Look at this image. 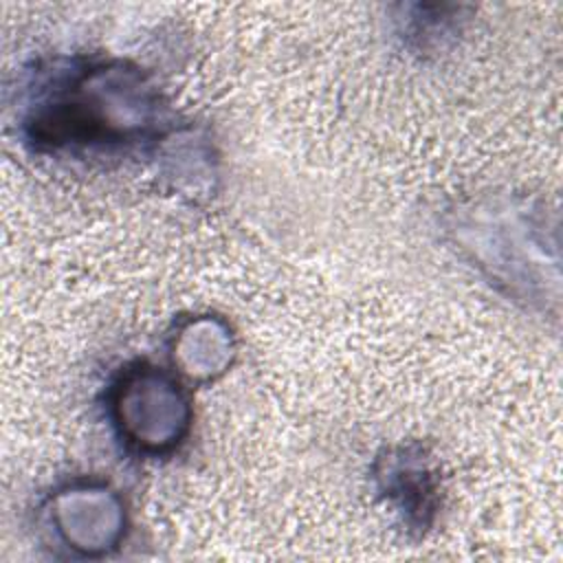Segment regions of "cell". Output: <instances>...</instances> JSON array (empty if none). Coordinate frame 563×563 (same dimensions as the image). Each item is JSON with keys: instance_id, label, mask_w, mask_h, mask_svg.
<instances>
[{"instance_id": "obj_1", "label": "cell", "mask_w": 563, "mask_h": 563, "mask_svg": "<svg viewBox=\"0 0 563 563\" xmlns=\"http://www.w3.org/2000/svg\"><path fill=\"white\" fill-rule=\"evenodd\" d=\"M165 117L156 86L125 62L55 70L26 106L24 132L42 150L130 147L154 139Z\"/></svg>"}, {"instance_id": "obj_2", "label": "cell", "mask_w": 563, "mask_h": 563, "mask_svg": "<svg viewBox=\"0 0 563 563\" xmlns=\"http://www.w3.org/2000/svg\"><path fill=\"white\" fill-rule=\"evenodd\" d=\"M453 235L468 260L515 301L548 297L545 233L532 207L486 200L455 213Z\"/></svg>"}, {"instance_id": "obj_3", "label": "cell", "mask_w": 563, "mask_h": 563, "mask_svg": "<svg viewBox=\"0 0 563 563\" xmlns=\"http://www.w3.org/2000/svg\"><path fill=\"white\" fill-rule=\"evenodd\" d=\"M110 416L119 435L145 455L174 451L191 427V402L183 385L161 367L134 363L110 389Z\"/></svg>"}, {"instance_id": "obj_4", "label": "cell", "mask_w": 563, "mask_h": 563, "mask_svg": "<svg viewBox=\"0 0 563 563\" xmlns=\"http://www.w3.org/2000/svg\"><path fill=\"white\" fill-rule=\"evenodd\" d=\"M48 519L59 541L88 559L106 556L125 537V506L106 484H70L51 497Z\"/></svg>"}, {"instance_id": "obj_5", "label": "cell", "mask_w": 563, "mask_h": 563, "mask_svg": "<svg viewBox=\"0 0 563 563\" xmlns=\"http://www.w3.org/2000/svg\"><path fill=\"white\" fill-rule=\"evenodd\" d=\"M374 479L387 504L409 530H427L438 512V477L420 446L387 449L374 466Z\"/></svg>"}, {"instance_id": "obj_6", "label": "cell", "mask_w": 563, "mask_h": 563, "mask_svg": "<svg viewBox=\"0 0 563 563\" xmlns=\"http://www.w3.org/2000/svg\"><path fill=\"white\" fill-rule=\"evenodd\" d=\"M235 356V339L229 323L213 314L185 321L172 339V361L191 380H213L227 372Z\"/></svg>"}]
</instances>
